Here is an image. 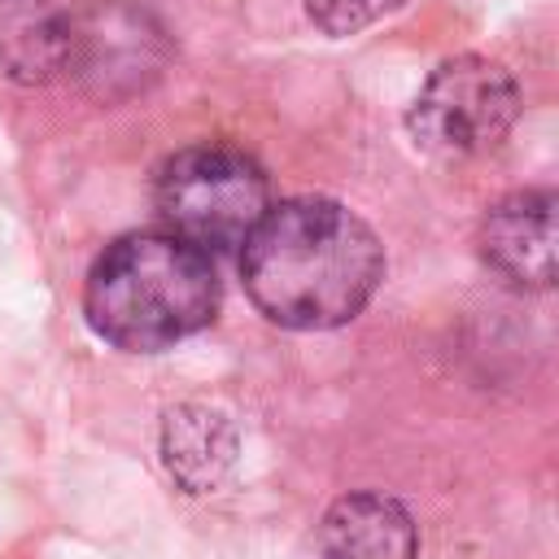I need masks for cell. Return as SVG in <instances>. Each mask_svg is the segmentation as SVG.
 Instances as JSON below:
<instances>
[{"label":"cell","mask_w":559,"mask_h":559,"mask_svg":"<svg viewBox=\"0 0 559 559\" xmlns=\"http://www.w3.org/2000/svg\"><path fill=\"white\" fill-rule=\"evenodd\" d=\"M314 550L319 559H419V528L397 498L362 489L328 507Z\"/></svg>","instance_id":"52a82bcc"},{"label":"cell","mask_w":559,"mask_h":559,"mask_svg":"<svg viewBox=\"0 0 559 559\" xmlns=\"http://www.w3.org/2000/svg\"><path fill=\"white\" fill-rule=\"evenodd\" d=\"M66 66V9L52 0H0V70L13 83H52Z\"/></svg>","instance_id":"9c48e42d"},{"label":"cell","mask_w":559,"mask_h":559,"mask_svg":"<svg viewBox=\"0 0 559 559\" xmlns=\"http://www.w3.org/2000/svg\"><path fill=\"white\" fill-rule=\"evenodd\" d=\"M520 114V87L507 66L463 52L441 61L419 87L406 127L432 157H476L493 148Z\"/></svg>","instance_id":"5b68a950"},{"label":"cell","mask_w":559,"mask_h":559,"mask_svg":"<svg viewBox=\"0 0 559 559\" xmlns=\"http://www.w3.org/2000/svg\"><path fill=\"white\" fill-rule=\"evenodd\" d=\"M157 218L170 236L197 245L201 253H223L245 245L271 205L266 175L253 157L227 144H197L157 170L153 188Z\"/></svg>","instance_id":"3957f363"},{"label":"cell","mask_w":559,"mask_h":559,"mask_svg":"<svg viewBox=\"0 0 559 559\" xmlns=\"http://www.w3.org/2000/svg\"><path fill=\"white\" fill-rule=\"evenodd\" d=\"M170 61V35L140 0H79L66 9V66L96 100H127L162 79Z\"/></svg>","instance_id":"277c9868"},{"label":"cell","mask_w":559,"mask_h":559,"mask_svg":"<svg viewBox=\"0 0 559 559\" xmlns=\"http://www.w3.org/2000/svg\"><path fill=\"white\" fill-rule=\"evenodd\" d=\"M162 467L183 493H214L236 467V428L223 411L205 402H179L162 415Z\"/></svg>","instance_id":"ba28073f"},{"label":"cell","mask_w":559,"mask_h":559,"mask_svg":"<svg viewBox=\"0 0 559 559\" xmlns=\"http://www.w3.org/2000/svg\"><path fill=\"white\" fill-rule=\"evenodd\" d=\"M218 310L210 253L170 231H131L105 245L87 271L83 314L96 336L131 354H157L201 332Z\"/></svg>","instance_id":"7a4b0ae2"},{"label":"cell","mask_w":559,"mask_h":559,"mask_svg":"<svg viewBox=\"0 0 559 559\" xmlns=\"http://www.w3.org/2000/svg\"><path fill=\"white\" fill-rule=\"evenodd\" d=\"M240 275L271 323L323 332L362 314L384 280V253L376 231L341 201L293 197L266 205L245 236Z\"/></svg>","instance_id":"6da1fadb"},{"label":"cell","mask_w":559,"mask_h":559,"mask_svg":"<svg viewBox=\"0 0 559 559\" xmlns=\"http://www.w3.org/2000/svg\"><path fill=\"white\" fill-rule=\"evenodd\" d=\"M480 258L511 288L555 284V192L528 188L502 197L480 223Z\"/></svg>","instance_id":"8992f818"},{"label":"cell","mask_w":559,"mask_h":559,"mask_svg":"<svg viewBox=\"0 0 559 559\" xmlns=\"http://www.w3.org/2000/svg\"><path fill=\"white\" fill-rule=\"evenodd\" d=\"M402 0H306V13L310 22L323 31V35H358L362 26L380 22L384 13H393Z\"/></svg>","instance_id":"30bf717a"}]
</instances>
